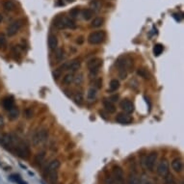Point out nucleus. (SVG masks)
<instances>
[{
  "mask_svg": "<svg viewBox=\"0 0 184 184\" xmlns=\"http://www.w3.org/2000/svg\"><path fill=\"white\" fill-rule=\"evenodd\" d=\"M13 151L15 153L16 156H19L21 159H28L31 154V151L28 144L24 141H20V140L15 145Z\"/></svg>",
  "mask_w": 184,
  "mask_h": 184,
  "instance_id": "f257e3e1",
  "label": "nucleus"
},
{
  "mask_svg": "<svg viewBox=\"0 0 184 184\" xmlns=\"http://www.w3.org/2000/svg\"><path fill=\"white\" fill-rule=\"evenodd\" d=\"M20 141V139L14 134H8L4 133L0 135V144H1L6 150L13 151V148L15 145Z\"/></svg>",
  "mask_w": 184,
  "mask_h": 184,
  "instance_id": "f03ea898",
  "label": "nucleus"
},
{
  "mask_svg": "<svg viewBox=\"0 0 184 184\" xmlns=\"http://www.w3.org/2000/svg\"><path fill=\"white\" fill-rule=\"evenodd\" d=\"M48 139V130L46 128H41L40 130L36 131L33 135V144L34 146H39L47 141Z\"/></svg>",
  "mask_w": 184,
  "mask_h": 184,
  "instance_id": "7ed1b4c3",
  "label": "nucleus"
},
{
  "mask_svg": "<svg viewBox=\"0 0 184 184\" xmlns=\"http://www.w3.org/2000/svg\"><path fill=\"white\" fill-rule=\"evenodd\" d=\"M105 37H106V34L104 31H95L89 35L88 42L90 45H99L104 41Z\"/></svg>",
  "mask_w": 184,
  "mask_h": 184,
  "instance_id": "20e7f679",
  "label": "nucleus"
},
{
  "mask_svg": "<svg viewBox=\"0 0 184 184\" xmlns=\"http://www.w3.org/2000/svg\"><path fill=\"white\" fill-rule=\"evenodd\" d=\"M112 177L116 184H125V174L122 169L118 165H115L112 169Z\"/></svg>",
  "mask_w": 184,
  "mask_h": 184,
  "instance_id": "39448f33",
  "label": "nucleus"
},
{
  "mask_svg": "<svg viewBox=\"0 0 184 184\" xmlns=\"http://www.w3.org/2000/svg\"><path fill=\"white\" fill-rule=\"evenodd\" d=\"M101 66H102V60L100 58H93L89 61L88 64H87L88 69L94 75H95L99 72V68Z\"/></svg>",
  "mask_w": 184,
  "mask_h": 184,
  "instance_id": "423d86ee",
  "label": "nucleus"
},
{
  "mask_svg": "<svg viewBox=\"0 0 184 184\" xmlns=\"http://www.w3.org/2000/svg\"><path fill=\"white\" fill-rule=\"evenodd\" d=\"M22 24H23V20H17L13 21L7 27V35L9 37H12V36H14V35H15L17 32L20 31V29L21 28Z\"/></svg>",
  "mask_w": 184,
  "mask_h": 184,
  "instance_id": "0eeeda50",
  "label": "nucleus"
},
{
  "mask_svg": "<svg viewBox=\"0 0 184 184\" xmlns=\"http://www.w3.org/2000/svg\"><path fill=\"white\" fill-rule=\"evenodd\" d=\"M157 173L160 177H165L169 173V162L167 159H162L157 167Z\"/></svg>",
  "mask_w": 184,
  "mask_h": 184,
  "instance_id": "6e6552de",
  "label": "nucleus"
},
{
  "mask_svg": "<svg viewBox=\"0 0 184 184\" xmlns=\"http://www.w3.org/2000/svg\"><path fill=\"white\" fill-rule=\"evenodd\" d=\"M157 160V152L156 151H152L147 156L146 158V161H145V164H146V168L150 171H152L154 165H155V162Z\"/></svg>",
  "mask_w": 184,
  "mask_h": 184,
  "instance_id": "1a4fd4ad",
  "label": "nucleus"
},
{
  "mask_svg": "<svg viewBox=\"0 0 184 184\" xmlns=\"http://www.w3.org/2000/svg\"><path fill=\"white\" fill-rule=\"evenodd\" d=\"M117 67L119 68V72H126V68L128 67H130L131 62L125 57H120L117 60V63H116Z\"/></svg>",
  "mask_w": 184,
  "mask_h": 184,
  "instance_id": "9d476101",
  "label": "nucleus"
},
{
  "mask_svg": "<svg viewBox=\"0 0 184 184\" xmlns=\"http://www.w3.org/2000/svg\"><path fill=\"white\" fill-rule=\"evenodd\" d=\"M116 121L119 122L120 125H130L132 124V118L130 116H128L127 114H125V113H120L118 114V116L116 117Z\"/></svg>",
  "mask_w": 184,
  "mask_h": 184,
  "instance_id": "9b49d317",
  "label": "nucleus"
},
{
  "mask_svg": "<svg viewBox=\"0 0 184 184\" xmlns=\"http://www.w3.org/2000/svg\"><path fill=\"white\" fill-rule=\"evenodd\" d=\"M120 108L126 114H132L134 112V104L129 99H124L120 102Z\"/></svg>",
  "mask_w": 184,
  "mask_h": 184,
  "instance_id": "f8f14e48",
  "label": "nucleus"
},
{
  "mask_svg": "<svg viewBox=\"0 0 184 184\" xmlns=\"http://www.w3.org/2000/svg\"><path fill=\"white\" fill-rule=\"evenodd\" d=\"M3 107L9 111V110H11L14 106H15V100H14V98L13 96H7V98H5L3 99Z\"/></svg>",
  "mask_w": 184,
  "mask_h": 184,
  "instance_id": "ddd939ff",
  "label": "nucleus"
},
{
  "mask_svg": "<svg viewBox=\"0 0 184 184\" xmlns=\"http://www.w3.org/2000/svg\"><path fill=\"white\" fill-rule=\"evenodd\" d=\"M172 168L174 172L177 173H180L183 169V163H182V160L179 159V158H177L173 160L172 162Z\"/></svg>",
  "mask_w": 184,
  "mask_h": 184,
  "instance_id": "4468645a",
  "label": "nucleus"
},
{
  "mask_svg": "<svg viewBox=\"0 0 184 184\" xmlns=\"http://www.w3.org/2000/svg\"><path fill=\"white\" fill-rule=\"evenodd\" d=\"M58 46V39L55 35L53 34H50L48 36V46L50 49L52 50H55L57 48Z\"/></svg>",
  "mask_w": 184,
  "mask_h": 184,
  "instance_id": "2eb2a0df",
  "label": "nucleus"
},
{
  "mask_svg": "<svg viewBox=\"0 0 184 184\" xmlns=\"http://www.w3.org/2000/svg\"><path fill=\"white\" fill-rule=\"evenodd\" d=\"M103 105H104L105 110H106L108 113L113 114V113H115V112H116V107H115V105L113 104V102H112V101L105 99V100L103 101Z\"/></svg>",
  "mask_w": 184,
  "mask_h": 184,
  "instance_id": "dca6fc26",
  "label": "nucleus"
},
{
  "mask_svg": "<svg viewBox=\"0 0 184 184\" xmlns=\"http://www.w3.org/2000/svg\"><path fill=\"white\" fill-rule=\"evenodd\" d=\"M80 65H81L80 60L79 59H74L73 61L68 63V69H69V71H72V72H76L77 69L80 68Z\"/></svg>",
  "mask_w": 184,
  "mask_h": 184,
  "instance_id": "f3484780",
  "label": "nucleus"
},
{
  "mask_svg": "<svg viewBox=\"0 0 184 184\" xmlns=\"http://www.w3.org/2000/svg\"><path fill=\"white\" fill-rule=\"evenodd\" d=\"M60 161L55 159V160H52L49 164H48V167L46 168V173L51 172V171H54V170H58L60 167Z\"/></svg>",
  "mask_w": 184,
  "mask_h": 184,
  "instance_id": "a211bd4d",
  "label": "nucleus"
},
{
  "mask_svg": "<svg viewBox=\"0 0 184 184\" xmlns=\"http://www.w3.org/2000/svg\"><path fill=\"white\" fill-rule=\"evenodd\" d=\"M3 8L8 12H12L15 9V4L13 0H6L3 4Z\"/></svg>",
  "mask_w": 184,
  "mask_h": 184,
  "instance_id": "6ab92c4d",
  "label": "nucleus"
},
{
  "mask_svg": "<svg viewBox=\"0 0 184 184\" xmlns=\"http://www.w3.org/2000/svg\"><path fill=\"white\" fill-rule=\"evenodd\" d=\"M9 178H10V180H12L13 182H15V183H16V184H27V182H25V181L21 178V177L20 176V174H16V173L11 174V176L9 177Z\"/></svg>",
  "mask_w": 184,
  "mask_h": 184,
  "instance_id": "aec40b11",
  "label": "nucleus"
},
{
  "mask_svg": "<svg viewBox=\"0 0 184 184\" xmlns=\"http://www.w3.org/2000/svg\"><path fill=\"white\" fill-rule=\"evenodd\" d=\"M46 158V152L45 151H41L39 152L38 154H36V156H35V164L36 165H41L43 160H45Z\"/></svg>",
  "mask_w": 184,
  "mask_h": 184,
  "instance_id": "412c9836",
  "label": "nucleus"
},
{
  "mask_svg": "<svg viewBox=\"0 0 184 184\" xmlns=\"http://www.w3.org/2000/svg\"><path fill=\"white\" fill-rule=\"evenodd\" d=\"M19 116H20V111L17 107L14 106L11 110H9V118L11 120H15L19 118Z\"/></svg>",
  "mask_w": 184,
  "mask_h": 184,
  "instance_id": "4be33fe9",
  "label": "nucleus"
},
{
  "mask_svg": "<svg viewBox=\"0 0 184 184\" xmlns=\"http://www.w3.org/2000/svg\"><path fill=\"white\" fill-rule=\"evenodd\" d=\"M64 27L65 28H71V29H74L76 27V25L74 23V21L68 17H65L64 16Z\"/></svg>",
  "mask_w": 184,
  "mask_h": 184,
  "instance_id": "5701e85b",
  "label": "nucleus"
},
{
  "mask_svg": "<svg viewBox=\"0 0 184 184\" xmlns=\"http://www.w3.org/2000/svg\"><path fill=\"white\" fill-rule=\"evenodd\" d=\"M47 174H48L49 182H50L51 184H56V181H57V170L48 172Z\"/></svg>",
  "mask_w": 184,
  "mask_h": 184,
  "instance_id": "b1692460",
  "label": "nucleus"
},
{
  "mask_svg": "<svg viewBox=\"0 0 184 184\" xmlns=\"http://www.w3.org/2000/svg\"><path fill=\"white\" fill-rule=\"evenodd\" d=\"M103 22H104V20L102 17H95V19H94V20L92 21L91 26L94 28H99L103 24Z\"/></svg>",
  "mask_w": 184,
  "mask_h": 184,
  "instance_id": "393cba45",
  "label": "nucleus"
},
{
  "mask_svg": "<svg viewBox=\"0 0 184 184\" xmlns=\"http://www.w3.org/2000/svg\"><path fill=\"white\" fill-rule=\"evenodd\" d=\"M164 50V46L160 43H156L153 46V54L154 56H159L160 54H162V52Z\"/></svg>",
  "mask_w": 184,
  "mask_h": 184,
  "instance_id": "a878e982",
  "label": "nucleus"
},
{
  "mask_svg": "<svg viewBox=\"0 0 184 184\" xmlns=\"http://www.w3.org/2000/svg\"><path fill=\"white\" fill-rule=\"evenodd\" d=\"M109 88H110V92H115L120 88V82L117 79H112L109 85Z\"/></svg>",
  "mask_w": 184,
  "mask_h": 184,
  "instance_id": "bb28decb",
  "label": "nucleus"
},
{
  "mask_svg": "<svg viewBox=\"0 0 184 184\" xmlns=\"http://www.w3.org/2000/svg\"><path fill=\"white\" fill-rule=\"evenodd\" d=\"M82 16L85 20H89L92 19L93 16V11L90 10V9H85V10L82 11Z\"/></svg>",
  "mask_w": 184,
  "mask_h": 184,
  "instance_id": "cd10ccee",
  "label": "nucleus"
},
{
  "mask_svg": "<svg viewBox=\"0 0 184 184\" xmlns=\"http://www.w3.org/2000/svg\"><path fill=\"white\" fill-rule=\"evenodd\" d=\"M73 80H74L73 74H72V73H68V74H66V75L64 76V78H63V83L66 84V85H68V84L72 83Z\"/></svg>",
  "mask_w": 184,
  "mask_h": 184,
  "instance_id": "c85d7f7f",
  "label": "nucleus"
},
{
  "mask_svg": "<svg viewBox=\"0 0 184 184\" xmlns=\"http://www.w3.org/2000/svg\"><path fill=\"white\" fill-rule=\"evenodd\" d=\"M128 184H139V177L135 173H130V177H129V179H128Z\"/></svg>",
  "mask_w": 184,
  "mask_h": 184,
  "instance_id": "c756f323",
  "label": "nucleus"
},
{
  "mask_svg": "<svg viewBox=\"0 0 184 184\" xmlns=\"http://www.w3.org/2000/svg\"><path fill=\"white\" fill-rule=\"evenodd\" d=\"M96 96V89L95 88H90L88 93H87V98L90 100H94Z\"/></svg>",
  "mask_w": 184,
  "mask_h": 184,
  "instance_id": "7c9ffc66",
  "label": "nucleus"
},
{
  "mask_svg": "<svg viewBox=\"0 0 184 184\" xmlns=\"http://www.w3.org/2000/svg\"><path fill=\"white\" fill-rule=\"evenodd\" d=\"M55 57H56V60L57 61H62L64 59V57H65V51H64V49L63 48L57 49Z\"/></svg>",
  "mask_w": 184,
  "mask_h": 184,
  "instance_id": "2f4dec72",
  "label": "nucleus"
},
{
  "mask_svg": "<svg viewBox=\"0 0 184 184\" xmlns=\"http://www.w3.org/2000/svg\"><path fill=\"white\" fill-rule=\"evenodd\" d=\"M73 100L75 101V103H76V104L81 105V104H82V102H83V94H82L81 93H77V94H74V96H73Z\"/></svg>",
  "mask_w": 184,
  "mask_h": 184,
  "instance_id": "473e14b6",
  "label": "nucleus"
},
{
  "mask_svg": "<svg viewBox=\"0 0 184 184\" xmlns=\"http://www.w3.org/2000/svg\"><path fill=\"white\" fill-rule=\"evenodd\" d=\"M137 74L140 75L141 77H143V78H145V79H147L148 76H150L147 71V69H145V68H139L137 71Z\"/></svg>",
  "mask_w": 184,
  "mask_h": 184,
  "instance_id": "72a5a7b5",
  "label": "nucleus"
},
{
  "mask_svg": "<svg viewBox=\"0 0 184 184\" xmlns=\"http://www.w3.org/2000/svg\"><path fill=\"white\" fill-rule=\"evenodd\" d=\"M165 184H177V183H176V180H174V178H173V177L172 176V174L168 173L165 177Z\"/></svg>",
  "mask_w": 184,
  "mask_h": 184,
  "instance_id": "f704fd0d",
  "label": "nucleus"
},
{
  "mask_svg": "<svg viewBox=\"0 0 184 184\" xmlns=\"http://www.w3.org/2000/svg\"><path fill=\"white\" fill-rule=\"evenodd\" d=\"M79 8H77V7H75V8H72L71 11H69V15H71V16L72 17H76L78 15H79Z\"/></svg>",
  "mask_w": 184,
  "mask_h": 184,
  "instance_id": "c9c22d12",
  "label": "nucleus"
},
{
  "mask_svg": "<svg viewBox=\"0 0 184 184\" xmlns=\"http://www.w3.org/2000/svg\"><path fill=\"white\" fill-rule=\"evenodd\" d=\"M7 45V40L4 35H0V48L5 47Z\"/></svg>",
  "mask_w": 184,
  "mask_h": 184,
  "instance_id": "e433bc0d",
  "label": "nucleus"
},
{
  "mask_svg": "<svg viewBox=\"0 0 184 184\" xmlns=\"http://www.w3.org/2000/svg\"><path fill=\"white\" fill-rule=\"evenodd\" d=\"M25 117L26 119H31L33 117V111L31 108H27L25 110Z\"/></svg>",
  "mask_w": 184,
  "mask_h": 184,
  "instance_id": "4c0bfd02",
  "label": "nucleus"
},
{
  "mask_svg": "<svg viewBox=\"0 0 184 184\" xmlns=\"http://www.w3.org/2000/svg\"><path fill=\"white\" fill-rule=\"evenodd\" d=\"M105 184H116L111 176H107L105 178Z\"/></svg>",
  "mask_w": 184,
  "mask_h": 184,
  "instance_id": "58836bf2",
  "label": "nucleus"
},
{
  "mask_svg": "<svg viewBox=\"0 0 184 184\" xmlns=\"http://www.w3.org/2000/svg\"><path fill=\"white\" fill-rule=\"evenodd\" d=\"M61 73H62V72H61L59 68L55 69V72H53V76H54L55 79H58V78L61 76Z\"/></svg>",
  "mask_w": 184,
  "mask_h": 184,
  "instance_id": "ea45409f",
  "label": "nucleus"
},
{
  "mask_svg": "<svg viewBox=\"0 0 184 184\" xmlns=\"http://www.w3.org/2000/svg\"><path fill=\"white\" fill-rule=\"evenodd\" d=\"M118 99H119V95L118 94H114V95L111 96L109 100L112 101V102H116V101H118Z\"/></svg>",
  "mask_w": 184,
  "mask_h": 184,
  "instance_id": "a19ab883",
  "label": "nucleus"
},
{
  "mask_svg": "<svg viewBox=\"0 0 184 184\" xmlns=\"http://www.w3.org/2000/svg\"><path fill=\"white\" fill-rule=\"evenodd\" d=\"M83 80V77H82V74H79V75H77V78H76V80H75V83L76 84H80Z\"/></svg>",
  "mask_w": 184,
  "mask_h": 184,
  "instance_id": "79ce46f5",
  "label": "nucleus"
},
{
  "mask_svg": "<svg viewBox=\"0 0 184 184\" xmlns=\"http://www.w3.org/2000/svg\"><path fill=\"white\" fill-rule=\"evenodd\" d=\"M83 42H84L83 37H79V38H77V40H76V42L78 43V45H82Z\"/></svg>",
  "mask_w": 184,
  "mask_h": 184,
  "instance_id": "37998d69",
  "label": "nucleus"
},
{
  "mask_svg": "<svg viewBox=\"0 0 184 184\" xmlns=\"http://www.w3.org/2000/svg\"><path fill=\"white\" fill-rule=\"evenodd\" d=\"M3 126H4V120L2 116H0V127H3Z\"/></svg>",
  "mask_w": 184,
  "mask_h": 184,
  "instance_id": "c03bdc74",
  "label": "nucleus"
},
{
  "mask_svg": "<svg viewBox=\"0 0 184 184\" xmlns=\"http://www.w3.org/2000/svg\"><path fill=\"white\" fill-rule=\"evenodd\" d=\"M2 20H3V15H2L1 14H0V23L2 22Z\"/></svg>",
  "mask_w": 184,
  "mask_h": 184,
  "instance_id": "a18cd8bd",
  "label": "nucleus"
},
{
  "mask_svg": "<svg viewBox=\"0 0 184 184\" xmlns=\"http://www.w3.org/2000/svg\"><path fill=\"white\" fill-rule=\"evenodd\" d=\"M67 1H68V2H73L74 0H67Z\"/></svg>",
  "mask_w": 184,
  "mask_h": 184,
  "instance_id": "49530a36",
  "label": "nucleus"
},
{
  "mask_svg": "<svg viewBox=\"0 0 184 184\" xmlns=\"http://www.w3.org/2000/svg\"><path fill=\"white\" fill-rule=\"evenodd\" d=\"M146 184H152V183H151V182H147Z\"/></svg>",
  "mask_w": 184,
  "mask_h": 184,
  "instance_id": "de8ad7c7",
  "label": "nucleus"
},
{
  "mask_svg": "<svg viewBox=\"0 0 184 184\" xmlns=\"http://www.w3.org/2000/svg\"><path fill=\"white\" fill-rule=\"evenodd\" d=\"M42 184H46V183H45V182H42Z\"/></svg>",
  "mask_w": 184,
  "mask_h": 184,
  "instance_id": "09e8293b",
  "label": "nucleus"
}]
</instances>
